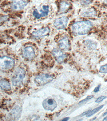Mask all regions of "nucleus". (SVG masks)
I'll return each instance as SVG.
<instances>
[{"mask_svg": "<svg viewBox=\"0 0 107 121\" xmlns=\"http://www.w3.org/2000/svg\"><path fill=\"white\" fill-rule=\"evenodd\" d=\"M59 47L61 50L65 51L69 50L70 47V43L69 39L65 37L59 42Z\"/></svg>", "mask_w": 107, "mask_h": 121, "instance_id": "obj_12", "label": "nucleus"}, {"mask_svg": "<svg viewBox=\"0 0 107 121\" xmlns=\"http://www.w3.org/2000/svg\"><path fill=\"white\" fill-rule=\"evenodd\" d=\"M96 15V12L95 11H86L82 13V16L85 17H93Z\"/></svg>", "mask_w": 107, "mask_h": 121, "instance_id": "obj_17", "label": "nucleus"}, {"mask_svg": "<svg viewBox=\"0 0 107 121\" xmlns=\"http://www.w3.org/2000/svg\"><path fill=\"white\" fill-rule=\"evenodd\" d=\"M28 1H14L11 4V8L13 10H19L23 9L28 4Z\"/></svg>", "mask_w": 107, "mask_h": 121, "instance_id": "obj_10", "label": "nucleus"}, {"mask_svg": "<svg viewBox=\"0 0 107 121\" xmlns=\"http://www.w3.org/2000/svg\"><path fill=\"white\" fill-rule=\"evenodd\" d=\"M107 117H106V118H104V120H103V121H107Z\"/></svg>", "mask_w": 107, "mask_h": 121, "instance_id": "obj_26", "label": "nucleus"}, {"mask_svg": "<svg viewBox=\"0 0 107 121\" xmlns=\"http://www.w3.org/2000/svg\"><path fill=\"white\" fill-rule=\"evenodd\" d=\"M57 103L54 99L47 98L43 101V106L44 108L48 111H52L57 107Z\"/></svg>", "mask_w": 107, "mask_h": 121, "instance_id": "obj_7", "label": "nucleus"}, {"mask_svg": "<svg viewBox=\"0 0 107 121\" xmlns=\"http://www.w3.org/2000/svg\"><path fill=\"white\" fill-rule=\"evenodd\" d=\"M68 22V18L66 16H63L56 19L54 21L53 25L58 30L64 29L67 26Z\"/></svg>", "mask_w": 107, "mask_h": 121, "instance_id": "obj_6", "label": "nucleus"}, {"mask_svg": "<svg viewBox=\"0 0 107 121\" xmlns=\"http://www.w3.org/2000/svg\"><path fill=\"white\" fill-rule=\"evenodd\" d=\"M52 55L58 63H62L67 57L66 55L58 49H54L52 51Z\"/></svg>", "mask_w": 107, "mask_h": 121, "instance_id": "obj_8", "label": "nucleus"}, {"mask_svg": "<svg viewBox=\"0 0 107 121\" xmlns=\"http://www.w3.org/2000/svg\"><path fill=\"white\" fill-rule=\"evenodd\" d=\"M70 4L66 1H63L60 3L59 5V12L60 13H64L68 10L70 7Z\"/></svg>", "mask_w": 107, "mask_h": 121, "instance_id": "obj_14", "label": "nucleus"}, {"mask_svg": "<svg viewBox=\"0 0 107 121\" xmlns=\"http://www.w3.org/2000/svg\"><path fill=\"white\" fill-rule=\"evenodd\" d=\"M15 60L8 56L0 57V70H8L12 69L14 66Z\"/></svg>", "mask_w": 107, "mask_h": 121, "instance_id": "obj_3", "label": "nucleus"}, {"mask_svg": "<svg viewBox=\"0 0 107 121\" xmlns=\"http://www.w3.org/2000/svg\"><path fill=\"white\" fill-rule=\"evenodd\" d=\"M107 98L106 96H102L100 97H98L95 101V102L96 103H99L101 102L103 100Z\"/></svg>", "mask_w": 107, "mask_h": 121, "instance_id": "obj_21", "label": "nucleus"}, {"mask_svg": "<svg viewBox=\"0 0 107 121\" xmlns=\"http://www.w3.org/2000/svg\"><path fill=\"white\" fill-rule=\"evenodd\" d=\"M50 32L49 28L48 27H46L34 32L32 33V35L34 38L38 39L48 35Z\"/></svg>", "mask_w": 107, "mask_h": 121, "instance_id": "obj_9", "label": "nucleus"}, {"mask_svg": "<svg viewBox=\"0 0 107 121\" xmlns=\"http://www.w3.org/2000/svg\"><path fill=\"white\" fill-rule=\"evenodd\" d=\"M69 117H66V118H64L61 121H67L69 120Z\"/></svg>", "mask_w": 107, "mask_h": 121, "instance_id": "obj_24", "label": "nucleus"}, {"mask_svg": "<svg viewBox=\"0 0 107 121\" xmlns=\"http://www.w3.org/2000/svg\"><path fill=\"white\" fill-rule=\"evenodd\" d=\"M26 72L24 69L17 68L12 78L13 85L15 86H19L23 82L25 77Z\"/></svg>", "mask_w": 107, "mask_h": 121, "instance_id": "obj_2", "label": "nucleus"}, {"mask_svg": "<svg viewBox=\"0 0 107 121\" xmlns=\"http://www.w3.org/2000/svg\"><path fill=\"white\" fill-rule=\"evenodd\" d=\"M21 109L19 107L16 108L11 112V114L12 117L15 118H18L19 116H20V113H21Z\"/></svg>", "mask_w": 107, "mask_h": 121, "instance_id": "obj_15", "label": "nucleus"}, {"mask_svg": "<svg viewBox=\"0 0 107 121\" xmlns=\"http://www.w3.org/2000/svg\"><path fill=\"white\" fill-rule=\"evenodd\" d=\"M93 26L92 23L90 21H81L73 24L72 29L74 33L82 35L89 33Z\"/></svg>", "mask_w": 107, "mask_h": 121, "instance_id": "obj_1", "label": "nucleus"}, {"mask_svg": "<svg viewBox=\"0 0 107 121\" xmlns=\"http://www.w3.org/2000/svg\"><path fill=\"white\" fill-rule=\"evenodd\" d=\"M85 43L86 46L88 48L91 49H94L96 48V45L94 42L90 40H86Z\"/></svg>", "mask_w": 107, "mask_h": 121, "instance_id": "obj_16", "label": "nucleus"}, {"mask_svg": "<svg viewBox=\"0 0 107 121\" xmlns=\"http://www.w3.org/2000/svg\"><path fill=\"white\" fill-rule=\"evenodd\" d=\"M89 112L90 111H89L87 112H84V113H83L82 114V116H83V115H86V114L87 115V113H88V112Z\"/></svg>", "mask_w": 107, "mask_h": 121, "instance_id": "obj_25", "label": "nucleus"}, {"mask_svg": "<svg viewBox=\"0 0 107 121\" xmlns=\"http://www.w3.org/2000/svg\"><path fill=\"white\" fill-rule=\"evenodd\" d=\"M107 64L104 66H101L99 69V72L102 73H107Z\"/></svg>", "mask_w": 107, "mask_h": 121, "instance_id": "obj_19", "label": "nucleus"}, {"mask_svg": "<svg viewBox=\"0 0 107 121\" xmlns=\"http://www.w3.org/2000/svg\"><path fill=\"white\" fill-rule=\"evenodd\" d=\"M53 78L51 75L47 74H43L37 76L35 78L34 81L38 86H43L50 83Z\"/></svg>", "mask_w": 107, "mask_h": 121, "instance_id": "obj_4", "label": "nucleus"}, {"mask_svg": "<svg viewBox=\"0 0 107 121\" xmlns=\"http://www.w3.org/2000/svg\"><path fill=\"white\" fill-rule=\"evenodd\" d=\"M49 12V6L44 5L42 6V9H40L39 11L36 9H35L33 11L32 15L36 19H39L48 16Z\"/></svg>", "mask_w": 107, "mask_h": 121, "instance_id": "obj_5", "label": "nucleus"}, {"mask_svg": "<svg viewBox=\"0 0 107 121\" xmlns=\"http://www.w3.org/2000/svg\"><path fill=\"white\" fill-rule=\"evenodd\" d=\"M100 85H99L97 87L95 88L94 90V91L95 92H97L99 90V89H100Z\"/></svg>", "mask_w": 107, "mask_h": 121, "instance_id": "obj_23", "label": "nucleus"}, {"mask_svg": "<svg viewBox=\"0 0 107 121\" xmlns=\"http://www.w3.org/2000/svg\"><path fill=\"white\" fill-rule=\"evenodd\" d=\"M81 2V3L82 4H83V5H87L91 3L92 1H82Z\"/></svg>", "mask_w": 107, "mask_h": 121, "instance_id": "obj_22", "label": "nucleus"}, {"mask_svg": "<svg viewBox=\"0 0 107 121\" xmlns=\"http://www.w3.org/2000/svg\"><path fill=\"white\" fill-rule=\"evenodd\" d=\"M107 114V112H106V113H104V114H103V116H105Z\"/></svg>", "mask_w": 107, "mask_h": 121, "instance_id": "obj_27", "label": "nucleus"}, {"mask_svg": "<svg viewBox=\"0 0 107 121\" xmlns=\"http://www.w3.org/2000/svg\"><path fill=\"white\" fill-rule=\"evenodd\" d=\"M35 55V52L32 46H27L23 50V56L24 58L28 60L32 59L34 57Z\"/></svg>", "mask_w": 107, "mask_h": 121, "instance_id": "obj_11", "label": "nucleus"}, {"mask_svg": "<svg viewBox=\"0 0 107 121\" xmlns=\"http://www.w3.org/2000/svg\"><path fill=\"white\" fill-rule=\"evenodd\" d=\"M103 107V105L100 106L96 108H95L93 110L89 112L87 114V115H86L87 117H90V116L93 115V114L98 112Z\"/></svg>", "mask_w": 107, "mask_h": 121, "instance_id": "obj_18", "label": "nucleus"}, {"mask_svg": "<svg viewBox=\"0 0 107 121\" xmlns=\"http://www.w3.org/2000/svg\"><path fill=\"white\" fill-rule=\"evenodd\" d=\"M0 88L4 91H10L11 90V86L9 81L5 78H0Z\"/></svg>", "mask_w": 107, "mask_h": 121, "instance_id": "obj_13", "label": "nucleus"}, {"mask_svg": "<svg viewBox=\"0 0 107 121\" xmlns=\"http://www.w3.org/2000/svg\"><path fill=\"white\" fill-rule=\"evenodd\" d=\"M93 97L94 96H93V95H89V96H88L87 97H86L84 100L80 101V102H79V104H82V103H84V102H86V101L91 99V98H93Z\"/></svg>", "mask_w": 107, "mask_h": 121, "instance_id": "obj_20", "label": "nucleus"}]
</instances>
